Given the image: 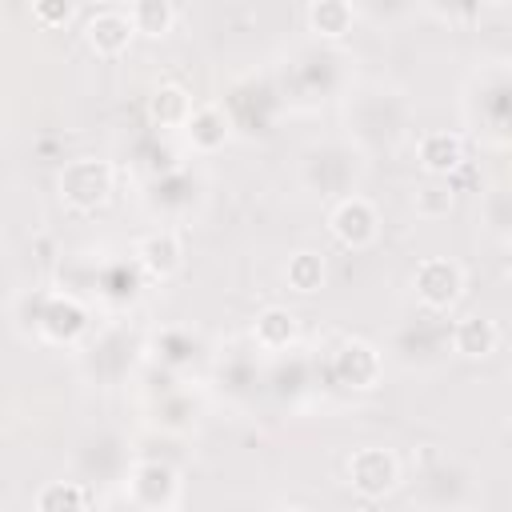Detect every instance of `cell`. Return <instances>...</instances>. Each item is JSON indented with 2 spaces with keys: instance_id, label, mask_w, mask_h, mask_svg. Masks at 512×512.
<instances>
[{
  "instance_id": "1",
  "label": "cell",
  "mask_w": 512,
  "mask_h": 512,
  "mask_svg": "<svg viewBox=\"0 0 512 512\" xmlns=\"http://www.w3.org/2000/svg\"><path fill=\"white\" fill-rule=\"evenodd\" d=\"M56 188H60L64 208L88 216V212H100V208L112 200L116 172H112V164L100 160V156H76V160H68V164L60 168Z\"/></svg>"
},
{
  "instance_id": "2",
  "label": "cell",
  "mask_w": 512,
  "mask_h": 512,
  "mask_svg": "<svg viewBox=\"0 0 512 512\" xmlns=\"http://www.w3.org/2000/svg\"><path fill=\"white\" fill-rule=\"evenodd\" d=\"M124 500L140 512H172L180 504V472L164 460H136L124 476Z\"/></svg>"
},
{
  "instance_id": "3",
  "label": "cell",
  "mask_w": 512,
  "mask_h": 512,
  "mask_svg": "<svg viewBox=\"0 0 512 512\" xmlns=\"http://www.w3.org/2000/svg\"><path fill=\"white\" fill-rule=\"evenodd\" d=\"M344 480L360 500H384L400 484V460L392 448L364 444L344 460Z\"/></svg>"
},
{
  "instance_id": "4",
  "label": "cell",
  "mask_w": 512,
  "mask_h": 512,
  "mask_svg": "<svg viewBox=\"0 0 512 512\" xmlns=\"http://www.w3.org/2000/svg\"><path fill=\"white\" fill-rule=\"evenodd\" d=\"M412 292L428 312H452L464 296V268L452 256H424L412 268Z\"/></svg>"
},
{
  "instance_id": "5",
  "label": "cell",
  "mask_w": 512,
  "mask_h": 512,
  "mask_svg": "<svg viewBox=\"0 0 512 512\" xmlns=\"http://www.w3.org/2000/svg\"><path fill=\"white\" fill-rule=\"evenodd\" d=\"M328 232L352 248V252H364L380 240V212L368 196H344L332 212H328Z\"/></svg>"
},
{
  "instance_id": "6",
  "label": "cell",
  "mask_w": 512,
  "mask_h": 512,
  "mask_svg": "<svg viewBox=\"0 0 512 512\" xmlns=\"http://www.w3.org/2000/svg\"><path fill=\"white\" fill-rule=\"evenodd\" d=\"M36 332H40L44 344L68 348L88 332V308L68 292H52L44 300V308L36 312Z\"/></svg>"
},
{
  "instance_id": "7",
  "label": "cell",
  "mask_w": 512,
  "mask_h": 512,
  "mask_svg": "<svg viewBox=\"0 0 512 512\" xmlns=\"http://www.w3.org/2000/svg\"><path fill=\"white\" fill-rule=\"evenodd\" d=\"M332 368H336V380L344 388H356V392H368L380 384V372H384V356L376 344L360 340V336H348L340 340L336 356H332Z\"/></svg>"
},
{
  "instance_id": "8",
  "label": "cell",
  "mask_w": 512,
  "mask_h": 512,
  "mask_svg": "<svg viewBox=\"0 0 512 512\" xmlns=\"http://www.w3.org/2000/svg\"><path fill=\"white\" fill-rule=\"evenodd\" d=\"M80 36H84V44H88L92 56L116 60V56H124L128 44L136 40V24H132V16L120 12V8H100V12H92V16L84 20V32H80Z\"/></svg>"
},
{
  "instance_id": "9",
  "label": "cell",
  "mask_w": 512,
  "mask_h": 512,
  "mask_svg": "<svg viewBox=\"0 0 512 512\" xmlns=\"http://www.w3.org/2000/svg\"><path fill=\"white\" fill-rule=\"evenodd\" d=\"M132 256H136V268L148 280H160V284L172 280L184 268V244H180V236L172 228H156V232L140 236L136 248H132Z\"/></svg>"
},
{
  "instance_id": "10",
  "label": "cell",
  "mask_w": 512,
  "mask_h": 512,
  "mask_svg": "<svg viewBox=\"0 0 512 512\" xmlns=\"http://www.w3.org/2000/svg\"><path fill=\"white\" fill-rule=\"evenodd\" d=\"M464 160H468L464 156V136H456L448 128H432V132H424L416 140V164L424 168V176L448 180L452 172L464 168Z\"/></svg>"
},
{
  "instance_id": "11",
  "label": "cell",
  "mask_w": 512,
  "mask_h": 512,
  "mask_svg": "<svg viewBox=\"0 0 512 512\" xmlns=\"http://www.w3.org/2000/svg\"><path fill=\"white\" fill-rule=\"evenodd\" d=\"M180 136L188 140L192 152L212 156V152H220L232 140V124H228V116H224L220 104H196V112L188 116V124H184Z\"/></svg>"
},
{
  "instance_id": "12",
  "label": "cell",
  "mask_w": 512,
  "mask_h": 512,
  "mask_svg": "<svg viewBox=\"0 0 512 512\" xmlns=\"http://www.w3.org/2000/svg\"><path fill=\"white\" fill-rule=\"evenodd\" d=\"M252 340L264 352H288L300 340V316L292 308H284V304H268L252 320Z\"/></svg>"
},
{
  "instance_id": "13",
  "label": "cell",
  "mask_w": 512,
  "mask_h": 512,
  "mask_svg": "<svg viewBox=\"0 0 512 512\" xmlns=\"http://www.w3.org/2000/svg\"><path fill=\"white\" fill-rule=\"evenodd\" d=\"M500 348V328L496 320L480 316V312H468L452 324V352L464 356V360H488L492 352Z\"/></svg>"
},
{
  "instance_id": "14",
  "label": "cell",
  "mask_w": 512,
  "mask_h": 512,
  "mask_svg": "<svg viewBox=\"0 0 512 512\" xmlns=\"http://www.w3.org/2000/svg\"><path fill=\"white\" fill-rule=\"evenodd\" d=\"M192 112H196V104H192L188 88H180V84H160L148 96V120H152V128L184 132V124H188Z\"/></svg>"
},
{
  "instance_id": "15",
  "label": "cell",
  "mask_w": 512,
  "mask_h": 512,
  "mask_svg": "<svg viewBox=\"0 0 512 512\" xmlns=\"http://www.w3.org/2000/svg\"><path fill=\"white\" fill-rule=\"evenodd\" d=\"M356 24V8L352 0H312L308 4V32L316 40H344Z\"/></svg>"
},
{
  "instance_id": "16",
  "label": "cell",
  "mask_w": 512,
  "mask_h": 512,
  "mask_svg": "<svg viewBox=\"0 0 512 512\" xmlns=\"http://www.w3.org/2000/svg\"><path fill=\"white\" fill-rule=\"evenodd\" d=\"M32 508L36 512H88L96 508V492H88L76 480H52L32 496Z\"/></svg>"
},
{
  "instance_id": "17",
  "label": "cell",
  "mask_w": 512,
  "mask_h": 512,
  "mask_svg": "<svg viewBox=\"0 0 512 512\" xmlns=\"http://www.w3.org/2000/svg\"><path fill=\"white\" fill-rule=\"evenodd\" d=\"M324 280H328V264H324L320 252H312V248H296V252L284 260V284H288L292 292L312 296V292L324 288Z\"/></svg>"
},
{
  "instance_id": "18",
  "label": "cell",
  "mask_w": 512,
  "mask_h": 512,
  "mask_svg": "<svg viewBox=\"0 0 512 512\" xmlns=\"http://www.w3.org/2000/svg\"><path fill=\"white\" fill-rule=\"evenodd\" d=\"M128 16H132V24H136V36H148V40L168 36L172 24H176L172 0H132Z\"/></svg>"
},
{
  "instance_id": "19",
  "label": "cell",
  "mask_w": 512,
  "mask_h": 512,
  "mask_svg": "<svg viewBox=\"0 0 512 512\" xmlns=\"http://www.w3.org/2000/svg\"><path fill=\"white\" fill-rule=\"evenodd\" d=\"M412 208H416V216H424V220L448 216V212H452V184H440V176H428V184L416 188Z\"/></svg>"
},
{
  "instance_id": "20",
  "label": "cell",
  "mask_w": 512,
  "mask_h": 512,
  "mask_svg": "<svg viewBox=\"0 0 512 512\" xmlns=\"http://www.w3.org/2000/svg\"><path fill=\"white\" fill-rule=\"evenodd\" d=\"M76 16V0H32V20L40 28H64Z\"/></svg>"
}]
</instances>
